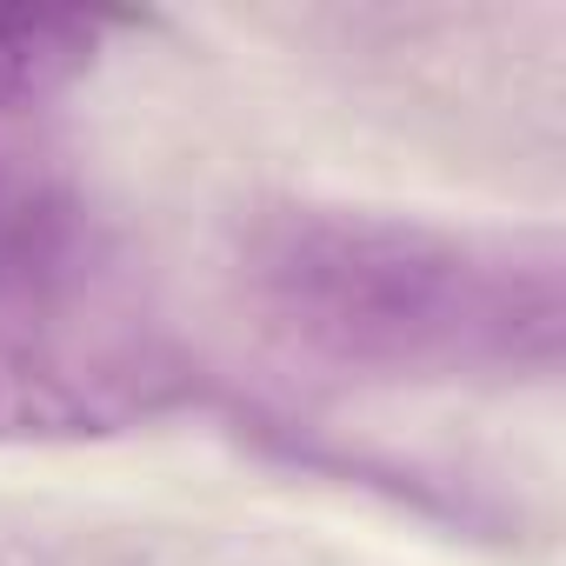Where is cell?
<instances>
[{
  "instance_id": "obj_1",
  "label": "cell",
  "mask_w": 566,
  "mask_h": 566,
  "mask_svg": "<svg viewBox=\"0 0 566 566\" xmlns=\"http://www.w3.org/2000/svg\"><path fill=\"white\" fill-rule=\"evenodd\" d=\"M247 301L307 360L374 380L553 374L566 266L553 233H453L347 207H273L240 253Z\"/></svg>"
},
{
  "instance_id": "obj_2",
  "label": "cell",
  "mask_w": 566,
  "mask_h": 566,
  "mask_svg": "<svg viewBox=\"0 0 566 566\" xmlns=\"http://www.w3.org/2000/svg\"><path fill=\"white\" fill-rule=\"evenodd\" d=\"M180 387V354L127 301L81 207L0 266V440L120 433L167 413Z\"/></svg>"
},
{
  "instance_id": "obj_3",
  "label": "cell",
  "mask_w": 566,
  "mask_h": 566,
  "mask_svg": "<svg viewBox=\"0 0 566 566\" xmlns=\"http://www.w3.org/2000/svg\"><path fill=\"white\" fill-rule=\"evenodd\" d=\"M107 34V14H0V114L67 94L81 74H94Z\"/></svg>"
},
{
  "instance_id": "obj_4",
  "label": "cell",
  "mask_w": 566,
  "mask_h": 566,
  "mask_svg": "<svg viewBox=\"0 0 566 566\" xmlns=\"http://www.w3.org/2000/svg\"><path fill=\"white\" fill-rule=\"evenodd\" d=\"M74 200L48 180V174H34V167H21L14 154H0V266L8 260H21L61 213H67Z\"/></svg>"
}]
</instances>
